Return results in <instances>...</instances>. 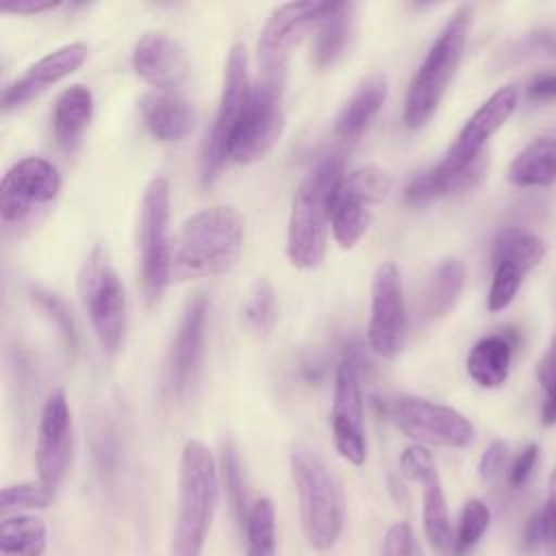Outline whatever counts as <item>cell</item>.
<instances>
[{"mask_svg": "<svg viewBox=\"0 0 556 556\" xmlns=\"http://www.w3.org/2000/svg\"><path fill=\"white\" fill-rule=\"evenodd\" d=\"M393 417L400 430L417 443L465 447L473 439V426L463 413L426 397H397L393 404Z\"/></svg>", "mask_w": 556, "mask_h": 556, "instance_id": "cell-14", "label": "cell"}, {"mask_svg": "<svg viewBox=\"0 0 556 556\" xmlns=\"http://www.w3.org/2000/svg\"><path fill=\"white\" fill-rule=\"evenodd\" d=\"M556 56V30L530 33L517 39L508 52H502L504 59H519V56Z\"/></svg>", "mask_w": 556, "mask_h": 556, "instance_id": "cell-41", "label": "cell"}, {"mask_svg": "<svg viewBox=\"0 0 556 556\" xmlns=\"http://www.w3.org/2000/svg\"><path fill=\"white\" fill-rule=\"evenodd\" d=\"M74 450V426L67 397L61 389L52 391L43 402L37 428L35 463L39 482L50 491H56L67 473Z\"/></svg>", "mask_w": 556, "mask_h": 556, "instance_id": "cell-15", "label": "cell"}, {"mask_svg": "<svg viewBox=\"0 0 556 556\" xmlns=\"http://www.w3.org/2000/svg\"><path fill=\"white\" fill-rule=\"evenodd\" d=\"M510 358L513 343L506 334L482 337L467 354V374L476 384L484 389H495L506 382L510 371Z\"/></svg>", "mask_w": 556, "mask_h": 556, "instance_id": "cell-26", "label": "cell"}, {"mask_svg": "<svg viewBox=\"0 0 556 556\" xmlns=\"http://www.w3.org/2000/svg\"><path fill=\"white\" fill-rule=\"evenodd\" d=\"M132 70L156 91H172L187 78L189 56L174 37L146 33L132 48Z\"/></svg>", "mask_w": 556, "mask_h": 556, "instance_id": "cell-19", "label": "cell"}, {"mask_svg": "<svg viewBox=\"0 0 556 556\" xmlns=\"http://www.w3.org/2000/svg\"><path fill=\"white\" fill-rule=\"evenodd\" d=\"M208 300L206 295H195L178 324L169 356H167V382L172 393L185 395L200 371L202 345H204V326H206Z\"/></svg>", "mask_w": 556, "mask_h": 556, "instance_id": "cell-18", "label": "cell"}, {"mask_svg": "<svg viewBox=\"0 0 556 556\" xmlns=\"http://www.w3.org/2000/svg\"><path fill=\"white\" fill-rule=\"evenodd\" d=\"M406 332L408 317L402 276L393 261H384L376 267L371 278L367 341L378 356L391 361L402 352L406 343Z\"/></svg>", "mask_w": 556, "mask_h": 556, "instance_id": "cell-11", "label": "cell"}, {"mask_svg": "<svg viewBox=\"0 0 556 556\" xmlns=\"http://www.w3.org/2000/svg\"><path fill=\"white\" fill-rule=\"evenodd\" d=\"M252 91L248 76V50L243 43H232L226 56L224 85L217 113L202 148V180L211 182L228 161L232 135L243 117Z\"/></svg>", "mask_w": 556, "mask_h": 556, "instance_id": "cell-9", "label": "cell"}, {"mask_svg": "<svg viewBox=\"0 0 556 556\" xmlns=\"http://www.w3.org/2000/svg\"><path fill=\"white\" fill-rule=\"evenodd\" d=\"M30 300L39 306L41 313H46L48 319L54 321L65 352L70 354V358H74V354L78 350V332H76V324H74V317H72V311L67 308V304L56 293L41 289V287L30 289Z\"/></svg>", "mask_w": 556, "mask_h": 556, "instance_id": "cell-35", "label": "cell"}, {"mask_svg": "<svg viewBox=\"0 0 556 556\" xmlns=\"http://www.w3.org/2000/svg\"><path fill=\"white\" fill-rule=\"evenodd\" d=\"M515 187H549L556 182V124L528 141L508 167Z\"/></svg>", "mask_w": 556, "mask_h": 556, "instance_id": "cell-23", "label": "cell"}, {"mask_svg": "<svg viewBox=\"0 0 556 556\" xmlns=\"http://www.w3.org/2000/svg\"><path fill=\"white\" fill-rule=\"evenodd\" d=\"M285 70L261 72L252 83L243 117L232 135L228 159L252 163L265 156L285 130Z\"/></svg>", "mask_w": 556, "mask_h": 556, "instance_id": "cell-6", "label": "cell"}, {"mask_svg": "<svg viewBox=\"0 0 556 556\" xmlns=\"http://www.w3.org/2000/svg\"><path fill=\"white\" fill-rule=\"evenodd\" d=\"M380 556H424V549L419 547L413 528L406 521H397L387 530Z\"/></svg>", "mask_w": 556, "mask_h": 556, "instance_id": "cell-40", "label": "cell"}, {"mask_svg": "<svg viewBox=\"0 0 556 556\" xmlns=\"http://www.w3.org/2000/svg\"><path fill=\"white\" fill-rule=\"evenodd\" d=\"M241 317H243V324L256 334H267L274 328L278 317V302L269 280L256 278L252 282L241 306Z\"/></svg>", "mask_w": 556, "mask_h": 556, "instance_id": "cell-32", "label": "cell"}, {"mask_svg": "<svg viewBox=\"0 0 556 556\" xmlns=\"http://www.w3.org/2000/svg\"><path fill=\"white\" fill-rule=\"evenodd\" d=\"M536 458H539V447L536 445H526L513 460L510 465V471H508V482L510 486L519 489L526 484V480L530 478L534 465H536Z\"/></svg>", "mask_w": 556, "mask_h": 556, "instance_id": "cell-44", "label": "cell"}, {"mask_svg": "<svg viewBox=\"0 0 556 556\" xmlns=\"http://www.w3.org/2000/svg\"><path fill=\"white\" fill-rule=\"evenodd\" d=\"M61 176L56 167L41 156H26L13 163L0 182V219L2 224H24L39 206L56 198Z\"/></svg>", "mask_w": 556, "mask_h": 556, "instance_id": "cell-13", "label": "cell"}, {"mask_svg": "<svg viewBox=\"0 0 556 556\" xmlns=\"http://www.w3.org/2000/svg\"><path fill=\"white\" fill-rule=\"evenodd\" d=\"M85 59H87V46L83 41H72L48 52L4 89L2 106L7 111L22 106L24 102L33 100L50 85L70 76L76 67L85 63Z\"/></svg>", "mask_w": 556, "mask_h": 556, "instance_id": "cell-20", "label": "cell"}, {"mask_svg": "<svg viewBox=\"0 0 556 556\" xmlns=\"http://www.w3.org/2000/svg\"><path fill=\"white\" fill-rule=\"evenodd\" d=\"M543 361H547V363H554V365H556V332H554V337H552V343H549L547 352L543 354Z\"/></svg>", "mask_w": 556, "mask_h": 556, "instance_id": "cell-48", "label": "cell"}, {"mask_svg": "<svg viewBox=\"0 0 556 556\" xmlns=\"http://www.w3.org/2000/svg\"><path fill=\"white\" fill-rule=\"evenodd\" d=\"M48 545L46 523L35 515L4 517L0 523L2 556H43Z\"/></svg>", "mask_w": 556, "mask_h": 556, "instance_id": "cell-30", "label": "cell"}, {"mask_svg": "<svg viewBox=\"0 0 556 556\" xmlns=\"http://www.w3.org/2000/svg\"><path fill=\"white\" fill-rule=\"evenodd\" d=\"M424 530L428 543L439 556H456V534L452 532L447 502L439 482V476L424 484Z\"/></svg>", "mask_w": 556, "mask_h": 556, "instance_id": "cell-28", "label": "cell"}, {"mask_svg": "<svg viewBox=\"0 0 556 556\" xmlns=\"http://www.w3.org/2000/svg\"><path fill=\"white\" fill-rule=\"evenodd\" d=\"M536 378L545 391V400L541 406V424L554 426L556 424V365L541 358L536 365Z\"/></svg>", "mask_w": 556, "mask_h": 556, "instance_id": "cell-42", "label": "cell"}, {"mask_svg": "<svg viewBox=\"0 0 556 556\" xmlns=\"http://www.w3.org/2000/svg\"><path fill=\"white\" fill-rule=\"evenodd\" d=\"M217 467L208 447L189 439L178 463V508L169 556H202L217 504Z\"/></svg>", "mask_w": 556, "mask_h": 556, "instance_id": "cell-3", "label": "cell"}, {"mask_svg": "<svg viewBox=\"0 0 556 556\" xmlns=\"http://www.w3.org/2000/svg\"><path fill=\"white\" fill-rule=\"evenodd\" d=\"M465 287V265L458 258H445L437 265L426 282L421 311L426 317L434 319L450 313L460 298Z\"/></svg>", "mask_w": 556, "mask_h": 556, "instance_id": "cell-27", "label": "cell"}, {"mask_svg": "<svg viewBox=\"0 0 556 556\" xmlns=\"http://www.w3.org/2000/svg\"><path fill=\"white\" fill-rule=\"evenodd\" d=\"M139 109L148 132L159 141H178L193 128V109L178 93L148 91L139 98Z\"/></svg>", "mask_w": 556, "mask_h": 556, "instance_id": "cell-21", "label": "cell"}, {"mask_svg": "<svg viewBox=\"0 0 556 556\" xmlns=\"http://www.w3.org/2000/svg\"><path fill=\"white\" fill-rule=\"evenodd\" d=\"M93 115V93L85 85L65 87L54 100L52 109V132L61 150L72 152L91 122Z\"/></svg>", "mask_w": 556, "mask_h": 556, "instance_id": "cell-24", "label": "cell"}, {"mask_svg": "<svg viewBox=\"0 0 556 556\" xmlns=\"http://www.w3.org/2000/svg\"><path fill=\"white\" fill-rule=\"evenodd\" d=\"M528 96L534 100H554L556 98V72L534 78L528 87Z\"/></svg>", "mask_w": 556, "mask_h": 556, "instance_id": "cell-46", "label": "cell"}, {"mask_svg": "<svg viewBox=\"0 0 556 556\" xmlns=\"http://www.w3.org/2000/svg\"><path fill=\"white\" fill-rule=\"evenodd\" d=\"M506 458H508V447H506V443L500 441V439L493 441V443L482 452V456H480V463H478V473H480V478H484V480L495 478V476L502 471Z\"/></svg>", "mask_w": 556, "mask_h": 556, "instance_id": "cell-43", "label": "cell"}, {"mask_svg": "<svg viewBox=\"0 0 556 556\" xmlns=\"http://www.w3.org/2000/svg\"><path fill=\"white\" fill-rule=\"evenodd\" d=\"M517 106V89L506 85L491 93L465 122L439 165L447 172H465L482 161L486 141L504 126Z\"/></svg>", "mask_w": 556, "mask_h": 556, "instance_id": "cell-16", "label": "cell"}, {"mask_svg": "<svg viewBox=\"0 0 556 556\" xmlns=\"http://www.w3.org/2000/svg\"><path fill=\"white\" fill-rule=\"evenodd\" d=\"M352 11L350 2H337L334 11L317 28L311 59L317 67L332 65L345 50L352 33Z\"/></svg>", "mask_w": 556, "mask_h": 556, "instance_id": "cell-31", "label": "cell"}, {"mask_svg": "<svg viewBox=\"0 0 556 556\" xmlns=\"http://www.w3.org/2000/svg\"><path fill=\"white\" fill-rule=\"evenodd\" d=\"M393 180L378 165H361L339 178L330 198V230L341 248H352L367 232L374 206L391 193Z\"/></svg>", "mask_w": 556, "mask_h": 556, "instance_id": "cell-8", "label": "cell"}, {"mask_svg": "<svg viewBox=\"0 0 556 556\" xmlns=\"http://www.w3.org/2000/svg\"><path fill=\"white\" fill-rule=\"evenodd\" d=\"M289 465L304 536L313 549H330L343 530V502L337 480L324 460L304 445L291 450Z\"/></svg>", "mask_w": 556, "mask_h": 556, "instance_id": "cell-5", "label": "cell"}, {"mask_svg": "<svg viewBox=\"0 0 556 556\" xmlns=\"http://www.w3.org/2000/svg\"><path fill=\"white\" fill-rule=\"evenodd\" d=\"M337 2H285L271 11L267 22L261 28L256 41V61L258 70H285V63L291 50L302 41V37L319 28L321 22L334 11Z\"/></svg>", "mask_w": 556, "mask_h": 556, "instance_id": "cell-12", "label": "cell"}, {"mask_svg": "<svg viewBox=\"0 0 556 556\" xmlns=\"http://www.w3.org/2000/svg\"><path fill=\"white\" fill-rule=\"evenodd\" d=\"M523 276H526V271H521L519 267H515L510 263H495L489 295H486L489 311H493V313L504 311L515 300V295L523 282Z\"/></svg>", "mask_w": 556, "mask_h": 556, "instance_id": "cell-38", "label": "cell"}, {"mask_svg": "<svg viewBox=\"0 0 556 556\" xmlns=\"http://www.w3.org/2000/svg\"><path fill=\"white\" fill-rule=\"evenodd\" d=\"M332 439L334 447L352 465H363L367 458V439H365V419H363V400L356 365L345 356L334 374V393H332Z\"/></svg>", "mask_w": 556, "mask_h": 556, "instance_id": "cell-17", "label": "cell"}, {"mask_svg": "<svg viewBox=\"0 0 556 556\" xmlns=\"http://www.w3.org/2000/svg\"><path fill=\"white\" fill-rule=\"evenodd\" d=\"M243 217L226 204L206 206L185 219L172 239V278L189 280L228 271L243 248Z\"/></svg>", "mask_w": 556, "mask_h": 556, "instance_id": "cell-1", "label": "cell"}, {"mask_svg": "<svg viewBox=\"0 0 556 556\" xmlns=\"http://www.w3.org/2000/svg\"><path fill=\"white\" fill-rule=\"evenodd\" d=\"M482 169H484V159L465 172H447L437 163L434 167L424 169L408 180V185L404 187V200L413 206H421L432 200L465 191L478 182V178L482 176Z\"/></svg>", "mask_w": 556, "mask_h": 556, "instance_id": "cell-25", "label": "cell"}, {"mask_svg": "<svg viewBox=\"0 0 556 556\" xmlns=\"http://www.w3.org/2000/svg\"><path fill=\"white\" fill-rule=\"evenodd\" d=\"M387 91H389V87H387V78L382 74L365 76L356 85L352 96L343 102V106L334 119V135L343 141L358 139L369 128V124L374 122L378 111L382 109V104L387 100Z\"/></svg>", "mask_w": 556, "mask_h": 556, "instance_id": "cell-22", "label": "cell"}, {"mask_svg": "<svg viewBox=\"0 0 556 556\" xmlns=\"http://www.w3.org/2000/svg\"><path fill=\"white\" fill-rule=\"evenodd\" d=\"M400 473L406 478V480H413V482H419L424 484L426 480L439 476L437 469H434V460H432V454L415 443V445H408L402 456H400Z\"/></svg>", "mask_w": 556, "mask_h": 556, "instance_id": "cell-39", "label": "cell"}, {"mask_svg": "<svg viewBox=\"0 0 556 556\" xmlns=\"http://www.w3.org/2000/svg\"><path fill=\"white\" fill-rule=\"evenodd\" d=\"M469 24H471V9L458 7L447 17L445 26L428 48L421 65L410 78L406 100H404V122L408 128H421L437 111L463 59Z\"/></svg>", "mask_w": 556, "mask_h": 556, "instance_id": "cell-4", "label": "cell"}, {"mask_svg": "<svg viewBox=\"0 0 556 556\" xmlns=\"http://www.w3.org/2000/svg\"><path fill=\"white\" fill-rule=\"evenodd\" d=\"M547 248L541 237L526 228L508 226L502 228L491 245V263H510L521 271H530L534 265L541 263Z\"/></svg>", "mask_w": 556, "mask_h": 556, "instance_id": "cell-29", "label": "cell"}, {"mask_svg": "<svg viewBox=\"0 0 556 556\" xmlns=\"http://www.w3.org/2000/svg\"><path fill=\"white\" fill-rule=\"evenodd\" d=\"M56 0H4L0 2L2 13H17V15H35L50 9H56Z\"/></svg>", "mask_w": 556, "mask_h": 556, "instance_id": "cell-45", "label": "cell"}, {"mask_svg": "<svg viewBox=\"0 0 556 556\" xmlns=\"http://www.w3.org/2000/svg\"><path fill=\"white\" fill-rule=\"evenodd\" d=\"M491 513L480 500H469L463 506L458 528H456V556H465L486 532Z\"/></svg>", "mask_w": 556, "mask_h": 556, "instance_id": "cell-37", "label": "cell"}, {"mask_svg": "<svg viewBox=\"0 0 556 556\" xmlns=\"http://www.w3.org/2000/svg\"><path fill=\"white\" fill-rule=\"evenodd\" d=\"M169 226V182L154 176L141 198L139 211V254L141 278L148 302H156L172 278V239Z\"/></svg>", "mask_w": 556, "mask_h": 556, "instance_id": "cell-10", "label": "cell"}, {"mask_svg": "<svg viewBox=\"0 0 556 556\" xmlns=\"http://www.w3.org/2000/svg\"><path fill=\"white\" fill-rule=\"evenodd\" d=\"M341 176L343 159L328 154L317 161L298 185L287 224V256L295 267L313 269L324 261L330 226V198Z\"/></svg>", "mask_w": 556, "mask_h": 556, "instance_id": "cell-2", "label": "cell"}, {"mask_svg": "<svg viewBox=\"0 0 556 556\" xmlns=\"http://www.w3.org/2000/svg\"><path fill=\"white\" fill-rule=\"evenodd\" d=\"M222 480H224L228 506H230L237 523L245 530V521H248L252 504H248L245 478H243V469L239 463V454L230 443L224 447V454H222Z\"/></svg>", "mask_w": 556, "mask_h": 556, "instance_id": "cell-34", "label": "cell"}, {"mask_svg": "<svg viewBox=\"0 0 556 556\" xmlns=\"http://www.w3.org/2000/svg\"><path fill=\"white\" fill-rule=\"evenodd\" d=\"M80 302L106 352H115L126 330L124 285L102 245H93L78 274Z\"/></svg>", "mask_w": 556, "mask_h": 556, "instance_id": "cell-7", "label": "cell"}, {"mask_svg": "<svg viewBox=\"0 0 556 556\" xmlns=\"http://www.w3.org/2000/svg\"><path fill=\"white\" fill-rule=\"evenodd\" d=\"M248 556H278L276 554V510L271 500L261 497L252 504L245 521Z\"/></svg>", "mask_w": 556, "mask_h": 556, "instance_id": "cell-33", "label": "cell"}, {"mask_svg": "<svg viewBox=\"0 0 556 556\" xmlns=\"http://www.w3.org/2000/svg\"><path fill=\"white\" fill-rule=\"evenodd\" d=\"M54 500V491L43 486L41 482H20L9 484L0 493V510L4 515L20 510H37L50 506Z\"/></svg>", "mask_w": 556, "mask_h": 556, "instance_id": "cell-36", "label": "cell"}, {"mask_svg": "<svg viewBox=\"0 0 556 556\" xmlns=\"http://www.w3.org/2000/svg\"><path fill=\"white\" fill-rule=\"evenodd\" d=\"M547 504L556 510V469H554V473H552V478H549V497H547Z\"/></svg>", "mask_w": 556, "mask_h": 556, "instance_id": "cell-47", "label": "cell"}]
</instances>
